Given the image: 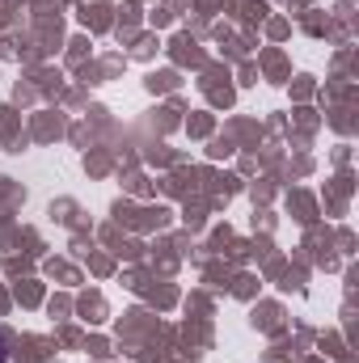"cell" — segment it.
I'll return each mask as SVG.
<instances>
[{"label": "cell", "mask_w": 359, "mask_h": 363, "mask_svg": "<svg viewBox=\"0 0 359 363\" xmlns=\"http://www.w3.org/2000/svg\"><path fill=\"white\" fill-rule=\"evenodd\" d=\"M9 359V351H4V338H0V363Z\"/></svg>", "instance_id": "6da1fadb"}]
</instances>
